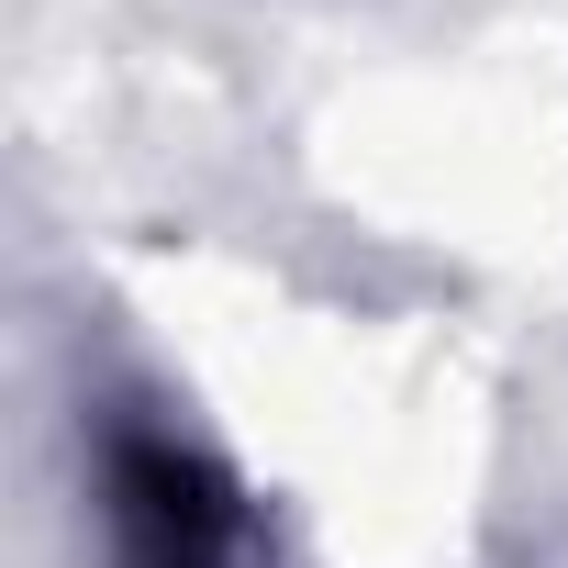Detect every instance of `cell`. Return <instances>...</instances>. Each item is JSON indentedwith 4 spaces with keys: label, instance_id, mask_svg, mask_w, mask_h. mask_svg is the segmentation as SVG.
Instances as JSON below:
<instances>
[{
    "label": "cell",
    "instance_id": "cell-1",
    "mask_svg": "<svg viewBox=\"0 0 568 568\" xmlns=\"http://www.w3.org/2000/svg\"><path fill=\"white\" fill-rule=\"evenodd\" d=\"M101 535H112V568H256L245 490L168 424L101 435Z\"/></svg>",
    "mask_w": 568,
    "mask_h": 568
}]
</instances>
